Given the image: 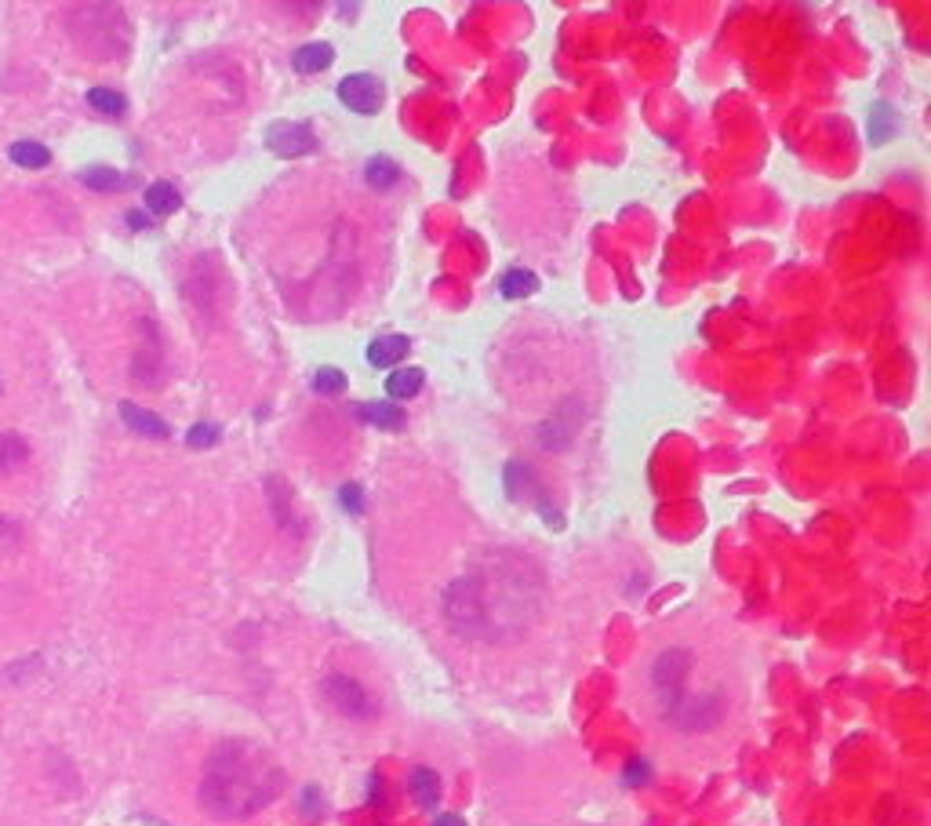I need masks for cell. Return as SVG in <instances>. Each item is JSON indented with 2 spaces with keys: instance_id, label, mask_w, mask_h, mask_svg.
<instances>
[{
  "instance_id": "obj_32",
  "label": "cell",
  "mask_w": 931,
  "mask_h": 826,
  "mask_svg": "<svg viewBox=\"0 0 931 826\" xmlns=\"http://www.w3.org/2000/svg\"><path fill=\"white\" fill-rule=\"evenodd\" d=\"M0 390H4V386H0Z\"/></svg>"
},
{
  "instance_id": "obj_19",
  "label": "cell",
  "mask_w": 931,
  "mask_h": 826,
  "mask_svg": "<svg viewBox=\"0 0 931 826\" xmlns=\"http://www.w3.org/2000/svg\"><path fill=\"white\" fill-rule=\"evenodd\" d=\"M411 794H415V801L422 808H437V801H441V779H437V772L426 765L415 768L411 772Z\"/></svg>"
},
{
  "instance_id": "obj_4",
  "label": "cell",
  "mask_w": 931,
  "mask_h": 826,
  "mask_svg": "<svg viewBox=\"0 0 931 826\" xmlns=\"http://www.w3.org/2000/svg\"><path fill=\"white\" fill-rule=\"evenodd\" d=\"M691 670V652L684 648H670L662 652L651 666V685H655V696L662 703V714H670L673 706L684 699V677Z\"/></svg>"
},
{
  "instance_id": "obj_11",
  "label": "cell",
  "mask_w": 931,
  "mask_h": 826,
  "mask_svg": "<svg viewBox=\"0 0 931 826\" xmlns=\"http://www.w3.org/2000/svg\"><path fill=\"white\" fill-rule=\"evenodd\" d=\"M353 415H357L364 426H375V430H401V426L408 423L404 408H401V404H393V401L357 404V408H353Z\"/></svg>"
},
{
  "instance_id": "obj_27",
  "label": "cell",
  "mask_w": 931,
  "mask_h": 826,
  "mask_svg": "<svg viewBox=\"0 0 931 826\" xmlns=\"http://www.w3.org/2000/svg\"><path fill=\"white\" fill-rule=\"evenodd\" d=\"M339 503L350 510V514H361L364 510V492H361V484H342L339 488Z\"/></svg>"
},
{
  "instance_id": "obj_20",
  "label": "cell",
  "mask_w": 931,
  "mask_h": 826,
  "mask_svg": "<svg viewBox=\"0 0 931 826\" xmlns=\"http://www.w3.org/2000/svg\"><path fill=\"white\" fill-rule=\"evenodd\" d=\"M499 292L506 295V299H524V295H535L539 292V277L531 270H506L499 277Z\"/></svg>"
},
{
  "instance_id": "obj_8",
  "label": "cell",
  "mask_w": 931,
  "mask_h": 826,
  "mask_svg": "<svg viewBox=\"0 0 931 826\" xmlns=\"http://www.w3.org/2000/svg\"><path fill=\"white\" fill-rule=\"evenodd\" d=\"M335 95H339V102L346 110L375 113L382 106V81L379 77H371V73H350V77H342L339 81Z\"/></svg>"
},
{
  "instance_id": "obj_13",
  "label": "cell",
  "mask_w": 931,
  "mask_h": 826,
  "mask_svg": "<svg viewBox=\"0 0 931 826\" xmlns=\"http://www.w3.org/2000/svg\"><path fill=\"white\" fill-rule=\"evenodd\" d=\"M30 463V441L22 434H0V477L19 474Z\"/></svg>"
},
{
  "instance_id": "obj_6",
  "label": "cell",
  "mask_w": 931,
  "mask_h": 826,
  "mask_svg": "<svg viewBox=\"0 0 931 826\" xmlns=\"http://www.w3.org/2000/svg\"><path fill=\"white\" fill-rule=\"evenodd\" d=\"M142 339H139V350H135V357H131V379L142 386H161L164 383V343H161V332H157V324L153 321H142Z\"/></svg>"
},
{
  "instance_id": "obj_16",
  "label": "cell",
  "mask_w": 931,
  "mask_h": 826,
  "mask_svg": "<svg viewBox=\"0 0 931 826\" xmlns=\"http://www.w3.org/2000/svg\"><path fill=\"white\" fill-rule=\"evenodd\" d=\"M8 157L19 164V168H30V172H37V168H48V164H51V150L44 146V142H33V139L11 142Z\"/></svg>"
},
{
  "instance_id": "obj_2",
  "label": "cell",
  "mask_w": 931,
  "mask_h": 826,
  "mask_svg": "<svg viewBox=\"0 0 931 826\" xmlns=\"http://www.w3.org/2000/svg\"><path fill=\"white\" fill-rule=\"evenodd\" d=\"M284 794V768L266 746L251 739H222L204 761L201 808L208 816L241 823V819L259 816Z\"/></svg>"
},
{
  "instance_id": "obj_30",
  "label": "cell",
  "mask_w": 931,
  "mask_h": 826,
  "mask_svg": "<svg viewBox=\"0 0 931 826\" xmlns=\"http://www.w3.org/2000/svg\"><path fill=\"white\" fill-rule=\"evenodd\" d=\"M128 226H131V230H146V226H150V215H146V212H128Z\"/></svg>"
},
{
  "instance_id": "obj_7",
  "label": "cell",
  "mask_w": 931,
  "mask_h": 826,
  "mask_svg": "<svg viewBox=\"0 0 931 826\" xmlns=\"http://www.w3.org/2000/svg\"><path fill=\"white\" fill-rule=\"evenodd\" d=\"M266 146L284 161H295V157H306V153L317 150V135H313L310 124L302 121H277L266 131Z\"/></svg>"
},
{
  "instance_id": "obj_9",
  "label": "cell",
  "mask_w": 931,
  "mask_h": 826,
  "mask_svg": "<svg viewBox=\"0 0 931 826\" xmlns=\"http://www.w3.org/2000/svg\"><path fill=\"white\" fill-rule=\"evenodd\" d=\"M575 430H579V404L575 401H564L557 412L546 419V426H542V448H553V452H561V448H568L571 441H575Z\"/></svg>"
},
{
  "instance_id": "obj_31",
  "label": "cell",
  "mask_w": 931,
  "mask_h": 826,
  "mask_svg": "<svg viewBox=\"0 0 931 826\" xmlns=\"http://www.w3.org/2000/svg\"><path fill=\"white\" fill-rule=\"evenodd\" d=\"M433 826H466V819L462 816H451V812H444V816H437V823Z\"/></svg>"
},
{
  "instance_id": "obj_18",
  "label": "cell",
  "mask_w": 931,
  "mask_h": 826,
  "mask_svg": "<svg viewBox=\"0 0 931 826\" xmlns=\"http://www.w3.org/2000/svg\"><path fill=\"white\" fill-rule=\"evenodd\" d=\"M146 208H150L153 215H175L182 208V197L179 190L171 186V182H150L146 186Z\"/></svg>"
},
{
  "instance_id": "obj_1",
  "label": "cell",
  "mask_w": 931,
  "mask_h": 826,
  "mask_svg": "<svg viewBox=\"0 0 931 826\" xmlns=\"http://www.w3.org/2000/svg\"><path fill=\"white\" fill-rule=\"evenodd\" d=\"M546 605V579L524 554L495 550L441 594L444 623L466 641L502 645L528 634Z\"/></svg>"
},
{
  "instance_id": "obj_24",
  "label": "cell",
  "mask_w": 931,
  "mask_h": 826,
  "mask_svg": "<svg viewBox=\"0 0 931 826\" xmlns=\"http://www.w3.org/2000/svg\"><path fill=\"white\" fill-rule=\"evenodd\" d=\"M266 492H270V503H273V510H277V521H281L284 528H291V524H295V514H291L288 488H284L281 477H270V481H266Z\"/></svg>"
},
{
  "instance_id": "obj_14",
  "label": "cell",
  "mask_w": 931,
  "mask_h": 826,
  "mask_svg": "<svg viewBox=\"0 0 931 826\" xmlns=\"http://www.w3.org/2000/svg\"><path fill=\"white\" fill-rule=\"evenodd\" d=\"M331 59H335V51H331V44L324 41H310L302 44V48H295V55H291V66L299 73H321L331 66Z\"/></svg>"
},
{
  "instance_id": "obj_29",
  "label": "cell",
  "mask_w": 931,
  "mask_h": 826,
  "mask_svg": "<svg viewBox=\"0 0 931 826\" xmlns=\"http://www.w3.org/2000/svg\"><path fill=\"white\" fill-rule=\"evenodd\" d=\"M15 535H19V524L11 521L8 514H0V543H4V539H15Z\"/></svg>"
},
{
  "instance_id": "obj_25",
  "label": "cell",
  "mask_w": 931,
  "mask_h": 826,
  "mask_svg": "<svg viewBox=\"0 0 931 826\" xmlns=\"http://www.w3.org/2000/svg\"><path fill=\"white\" fill-rule=\"evenodd\" d=\"M313 390L321 393V397H339L346 390V375L339 368H321V372L313 375Z\"/></svg>"
},
{
  "instance_id": "obj_15",
  "label": "cell",
  "mask_w": 931,
  "mask_h": 826,
  "mask_svg": "<svg viewBox=\"0 0 931 826\" xmlns=\"http://www.w3.org/2000/svg\"><path fill=\"white\" fill-rule=\"evenodd\" d=\"M422 383H426V372L422 368H401V372H393L390 379H386V397H390L393 404L408 401V397H415V393L422 390Z\"/></svg>"
},
{
  "instance_id": "obj_12",
  "label": "cell",
  "mask_w": 931,
  "mask_h": 826,
  "mask_svg": "<svg viewBox=\"0 0 931 826\" xmlns=\"http://www.w3.org/2000/svg\"><path fill=\"white\" fill-rule=\"evenodd\" d=\"M408 346H411L408 335H379V339H371L368 343L364 357H368L371 368H393L397 361L408 357Z\"/></svg>"
},
{
  "instance_id": "obj_28",
  "label": "cell",
  "mask_w": 931,
  "mask_h": 826,
  "mask_svg": "<svg viewBox=\"0 0 931 826\" xmlns=\"http://www.w3.org/2000/svg\"><path fill=\"white\" fill-rule=\"evenodd\" d=\"M648 776H651L648 761H630V768H626V783H630V786L648 783Z\"/></svg>"
},
{
  "instance_id": "obj_26",
  "label": "cell",
  "mask_w": 931,
  "mask_h": 826,
  "mask_svg": "<svg viewBox=\"0 0 931 826\" xmlns=\"http://www.w3.org/2000/svg\"><path fill=\"white\" fill-rule=\"evenodd\" d=\"M215 441H219V426L215 423H197L190 434H186V444H190V448H211Z\"/></svg>"
},
{
  "instance_id": "obj_3",
  "label": "cell",
  "mask_w": 931,
  "mask_h": 826,
  "mask_svg": "<svg viewBox=\"0 0 931 826\" xmlns=\"http://www.w3.org/2000/svg\"><path fill=\"white\" fill-rule=\"evenodd\" d=\"M62 26L73 48L91 62H117L131 51L135 30L117 4H73L62 11Z\"/></svg>"
},
{
  "instance_id": "obj_10",
  "label": "cell",
  "mask_w": 931,
  "mask_h": 826,
  "mask_svg": "<svg viewBox=\"0 0 931 826\" xmlns=\"http://www.w3.org/2000/svg\"><path fill=\"white\" fill-rule=\"evenodd\" d=\"M121 419H124V426L128 430H135V434H142V437H153V441H164V437L171 434V426L164 423L161 415L157 412H146V408H139V404H131V401H121Z\"/></svg>"
},
{
  "instance_id": "obj_5",
  "label": "cell",
  "mask_w": 931,
  "mask_h": 826,
  "mask_svg": "<svg viewBox=\"0 0 931 826\" xmlns=\"http://www.w3.org/2000/svg\"><path fill=\"white\" fill-rule=\"evenodd\" d=\"M321 692H324V699H328L342 717H350V721H368V717H375V699L368 696V688H364L357 677L328 674L321 681Z\"/></svg>"
},
{
  "instance_id": "obj_23",
  "label": "cell",
  "mask_w": 931,
  "mask_h": 826,
  "mask_svg": "<svg viewBox=\"0 0 931 826\" xmlns=\"http://www.w3.org/2000/svg\"><path fill=\"white\" fill-rule=\"evenodd\" d=\"M88 106L95 113H102V117H124V110H128V99H124L121 91H113V88H91L88 91Z\"/></svg>"
},
{
  "instance_id": "obj_22",
  "label": "cell",
  "mask_w": 931,
  "mask_h": 826,
  "mask_svg": "<svg viewBox=\"0 0 931 826\" xmlns=\"http://www.w3.org/2000/svg\"><path fill=\"white\" fill-rule=\"evenodd\" d=\"M364 179H368V186H375V190H390L393 182L401 179V164L390 161V157H371L368 168H364Z\"/></svg>"
},
{
  "instance_id": "obj_21",
  "label": "cell",
  "mask_w": 931,
  "mask_h": 826,
  "mask_svg": "<svg viewBox=\"0 0 931 826\" xmlns=\"http://www.w3.org/2000/svg\"><path fill=\"white\" fill-rule=\"evenodd\" d=\"M81 182L95 193H110V190H117V186H124V175L117 172V168H110V164H91V168L81 172Z\"/></svg>"
},
{
  "instance_id": "obj_17",
  "label": "cell",
  "mask_w": 931,
  "mask_h": 826,
  "mask_svg": "<svg viewBox=\"0 0 931 826\" xmlns=\"http://www.w3.org/2000/svg\"><path fill=\"white\" fill-rule=\"evenodd\" d=\"M895 131H899V113H895V106H888V102H873V110H870V142L873 146H884Z\"/></svg>"
}]
</instances>
